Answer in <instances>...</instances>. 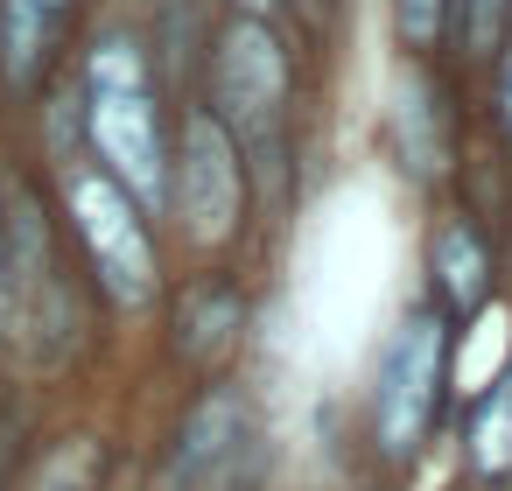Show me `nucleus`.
<instances>
[{
  "instance_id": "3",
  "label": "nucleus",
  "mask_w": 512,
  "mask_h": 491,
  "mask_svg": "<svg viewBox=\"0 0 512 491\" xmlns=\"http://www.w3.org/2000/svg\"><path fill=\"white\" fill-rule=\"evenodd\" d=\"M64 218L85 246L92 281L106 288V302L120 309H148L162 295V253L148 232V211L106 176V169H64Z\"/></svg>"
},
{
  "instance_id": "1",
  "label": "nucleus",
  "mask_w": 512,
  "mask_h": 491,
  "mask_svg": "<svg viewBox=\"0 0 512 491\" xmlns=\"http://www.w3.org/2000/svg\"><path fill=\"white\" fill-rule=\"evenodd\" d=\"M85 141H92V169H106L148 218L169 211V141H162V113L148 92V64L134 43H99L85 64Z\"/></svg>"
},
{
  "instance_id": "5",
  "label": "nucleus",
  "mask_w": 512,
  "mask_h": 491,
  "mask_svg": "<svg viewBox=\"0 0 512 491\" xmlns=\"http://www.w3.org/2000/svg\"><path fill=\"white\" fill-rule=\"evenodd\" d=\"M169 211H176V232L197 253L232 246L239 225H246V155L211 106L183 120V148L169 162Z\"/></svg>"
},
{
  "instance_id": "8",
  "label": "nucleus",
  "mask_w": 512,
  "mask_h": 491,
  "mask_svg": "<svg viewBox=\"0 0 512 491\" xmlns=\"http://www.w3.org/2000/svg\"><path fill=\"white\" fill-rule=\"evenodd\" d=\"M239 330H246V302L225 281H197L176 302V358L183 365H218L239 344Z\"/></svg>"
},
{
  "instance_id": "15",
  "label": "nucleus",
  "mask_w": 512,
  "mask_h": 491,
  "mask_svg": "<svg viewBox=\"0 0 512 491\" xmlns=\"http://www.w3.org/2000/svg\"><path fill=\"white\" fill-rule=\"evenodd\" d=\"M232 8H239V15H253V22H267V15H274V0H232Z\"/></svg>"
},
{
  "instance_id": "12",
  "label": "nucleus",
  "mask_w": 512,
  "mask_h": 491,
  "mask_svg": "<svg viewBox=\"0 0 512 491\" xmlns=\"http://www.w3.org/2000/svg\"><path fill=\"white\" fill-rule=\"evenodd\" d=\"M505 15H512V0H463V29H470V50H477V57H491V50H498Z\"/></svg>"
},
{
  "instance_id": "11",
  "label": "nucleus",
  "mask_w": 512,
  "mask_h": 491,
  "mask_svg": "<svg viewBox=\"0 0 512 491\" xmlns=\"http://www.w3.org/2000/svg\"><path fill=\"white\" fill-rule=\"evenodd\" d=\"M393 29L407 50H435L449 29V0H393Z\"/></svg>"
},
{
  "instance_id": "2",
  "label": "nucleus",
  "mask_w": 512,
  "mask_h": 491,
  "mask_svg": "<svg viewBox=\"0 0 512 491\" xmlns=\"http://www.w3.org/2000/svg\"><path fill=\"white\" fill-rule=\"evenodd\" d=\"M442 379H449V316L435 302H414L372 365V442L386 463H407L428 442L435 407H442Z\"/></svg>"
},
{
  "instance_id": "4",
  "label": "nucleus",
  "mask_w": 512,
  "mask_h": 491,
  "mask_svg": "<svg viewBox=\"0 0 512 491\" xmlns=\"http://www.w3.org/2000/svg\"><path fill=\"white\" fill-rule=\"evenodd\" d=\"M211 113L225 120V134L239 141V155H267L281 141V113H288V50L267 22L232 15L218 29V57H211Z\"/></svg>"
},
{
  "instance_id": "7",
  "label": "nucleus",
  "mask_w": 512,
  "mask_h": 491,
  "mask_svg": "<svg viewBox=\"0 0 512 491\" xmlns=\"http://www.w3.org/2000/svg\"><path fill=\"white\" fill-rule=\"evenodd\" d=\"M428 288H435V309L463 316V323L491 302V246H484V232L463 211H449L428 232Z\"/></svg>"
},
{
  "instance_id": "14",
  "label": "nucleus",
  "mask_w": 512,
  "mask_h": 491,
  "mask_svg": "<svg viewBox=\"0 0 512 491\" xmlns=\"http://www.w3.org/2000/svg\"><path fill=\"white\" fill-rule=\"evenodd\" d=\"M15 309V281H8V218H0V316Z\"/></svg>"
},
{
  "instance_id": "10",
  "label": "nucleus",
  "mask_w": 512,
  "mask_h": 491,
  "mask_svg": "<svg viewBox=\"0 0 512 491\" xmlns=\"http://www.w3.org/2000/svg\"><path fill=\"white\" fill-rule=\"evenodd\" d=\"M393 134H400V155L421 169V176H435L442 169V106H435V92H428V78L421 71H407L400 85H393Z\"/></svg>"
},
{
  "instance_id": "13",
  "label": "nucleus",
  "mask_w": 512,
  "mask_h": 491,
  "mask_svg": "<svg viewBox=\"0 0 512 491\" xmlns=\"http://www.w3.org/2000/svg\"><path fill=\"white\" fill-rule=\"evenodd\" d=\"M498 127H505V141H512V57L498 64Z\"/></svg>"
},
{
  "instance_id": "6",
  "label": "nucleus",
  "mask_w": 512,
  "mask_h": 491,
  "mask_svg": "<svg viewBox=\"0 0 512 491\" xmlns=\"http://www.w3.org/2000/svg\"><path fill=\"white\" fill-rule=\"evenodd\" d=\"M239 449H253V407L239 386H211L190 400V414L176 421V442H169V491H204L218 484Z\"/></svg>"
},
{
  "instance_id": "16",
  "label": "nucleus",
  "mask_w": 512,
  "mask_h": 491,
  "mask_svg": "<svg viewBox=\"0 0 512 491\" xmlns=\"http://www.w3.org/2000/svg\"><path fill=\"white\" fill-rule=\"evenodd\" d=\"M36 8H50V15H71V8H78V0H36Z\"/></svg>"
},
{
  "instance_id": "9",
  "label": "nucleus",
  "mask_w": 512,
  "mask_h": 491,
  "mask_svg": "<svg viewBox=\"0 0 512 491\" xmlns=\"http://www.w3.org/2000/svg\"><path fill=\"white\" fill-rule=\"evenodd\" d=\"M64 15L36 8V0H0V71H8L15 92H36V78L50 71Z\"/></svg>"
}]
</instances>
